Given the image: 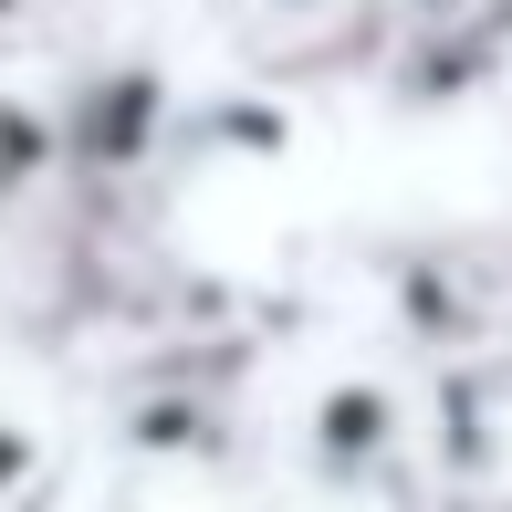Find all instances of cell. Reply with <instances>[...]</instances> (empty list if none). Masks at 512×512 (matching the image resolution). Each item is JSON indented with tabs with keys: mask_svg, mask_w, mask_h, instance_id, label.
<instances>
[{
	"mask_svg": "<svg viewBox=\"0 0 512 512\" xmlns=\"http://www.w3.org/2000/svg\"><path fill=\"white\" fill-rule=\"evenodd\" d=\"M21 471H32V439H21V429H11V418H0V492H11V481H21Z\"/></svg>",
	"mask_w": 512,
	"mask_h": 512,
	"instance_id": "obj_1",
	"label": "cell"
}]
</instances>
